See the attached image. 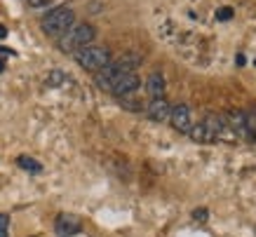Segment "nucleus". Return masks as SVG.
<instances>
[{
  "mask_svg": "<svg viewBox=\"0 0 256 237\" xmlns=\"http://www.w3.org/2000/svg\"><path fill=\"white\" fill-rule=\"evenodd\" d=\"M146 92L150 94V99H162L164 94V78L162 73H150L148 76V82H146Z\"/></svg>",
  "mask_w": 256,
  "mask_h": 237,
  "instance_id": "9",
  "label": "nucleus"
},
{
  "mask_svg": "<svg viewBox=\"0 0 256 237\" xmlns=\"http://www.w3.org/2000/svg\"><path fill=\"white\" fill-rule=\"evenodd\" d=\"M5 36H8V28H5V26H2V24H0V40L5 38Z\"/></svg>",
  "mask_w": 256,
  "mask_h": 237,
  "instance_id": "19",
  "label": "nucleus"
},
{
  "mask_svg": "<svg viewBox=\"0 0 256 237\" xmlns=\"http://www.w3.org/2000/svg\"><path fill=\"white\" fill-rule=\"evenodd\" d=\"M116 64L122 73H134V68L141 64V56L139 54H134V52H124L120 59H116Z\"/></svg>",
  "mask_w": 256,
  "mask_h": 237,
  "instance_id": "10",
  "label": "nucleus"
},
{
  "mask_svg": "<svg viewBox=\"0 0 256 237\" xmlns=\"http://www.w3.org/2000/svg\"><path fill=\"white\" fill-rule=\"evenodd\" d=\"M230 16H233V10H230V8H221L216 12V19H218V22H228Z\"/></svg>",
  "mask_w": 256,
  "mask_h": 237,
  "instance_id": "15",
  "label": "nucleus"
},
{
  "mask_svg": "<svg viewBox=\"0 0 256 237\" xmlns=\"http://www.w3.org/2000/svg\"><path fill=\"white\" fill-rule=\"evenodd\" d=\"M66 82V73L64 70H50V76H47V84H52V87H59V84Z\"/></svg>",
  "mask_w": 256,
  "mask_h": 237,
  "instance_id": "13",
  "label": "nucleus"
},
{
  "mask_svg": "<svg viewBox=\"0 0 256 237\" xmlns=\"http://www.w3.org/2000/svg\"><path fill=\"white\" fill-rule=\"evenodd\" d=\"M0 237H8V232H5V230H0Z\"/></svg>",
  "mask_w": 256,
  "mask_h": 237,
  "instance_id": "21",
  "label": "nucleus"
},
{
  "mask_svg": "<svg viewBox=\"0 0 256 237\" xmlns=\"http://www.w3.org/2000/svg\"><path fill=\"white\" fill-rule=\"evenodd\" d=\"M254 232H256V226H254Z\"/></svg>",
  "mask_w": 256,
  "mask_h": 237,
  "instance_id": "22",
  "label": "nucleus"
},
{
  "mask_svg": "<svg viewBox=\"0 0 256 237\" xmlns=\"http://www.w3.org/2000/svg\"><path fill=\"white\" fill-rule=\"evenodd\" d=\"M76 54V62L82 66L85 70H92V73H99L101 68H106L110 64V52L106 50V47H82V50H78Z\"/></svg>",
  "mask_w": 256,
  "mask_h": 237,
  "instance_id": "3",
  "label": "nucleus"
},
{
  "mask_svg": "<svg viewBox=\"0 0 256 237\" xmlns=\"http://www.w3.org/2000/svg\"><path fill=\"white\" fill-rule=\"evenodd\" d=\"M8 223H10V216L0 212V230H5V228H8Z\"/></svg>",
  "mask_w": 256,
  "mask_h": 237,
  "instance_id": "18",
  "label": "nucleus"
},
{
  "mask_svg": "<svg viewBox=\"0 0 256 237\" xmlns=\"http://www.w3.org/2000/svg\"><path fill=\"white\" fill-rule=\"evenodd\" d=\"M31 8H47L50 5V0H26Z\"/></svg>",
  "mask_w": 256,
  "mask_h": 237,
  "instance_id": "17",
  "label": "nucleus"
},
{
  "mask_svg": "<svg viewBox=\"0 0 256 237\" xmlns=\"http://www.w3.org/2000/svg\"><path fill=\"white\" fill-rule=\"evenodd\" d=\"M170 122H172V127H174L176 132L188 134V130L193 127V124H190V108H188L186 104L174 106L172 108V113H170Z\"/></svg>",
  "mask_w": 256,
  "mask_h": 237,
  "instance_id": "5",
  "label": "nucleus"
},
{
  "mask_svg": "<svg viewBox=\"0 0 256 237\" xmlns=\"http://www.w3.org/2000/svg\"><path fill=\"white\" fill-rule=\"evenodd\" d=\"M16 164L22 169H26V172H31V174H40V172H42V164H40L38 160H33V158H26V155H22V158L16 160Z\"/></svg>",
  "mask_w": 256,
  "mask_h": 237,
  "instance_id": "12",
  "label": "nucleus"
},
{
  "mask_svg": "<svg viewBox=\"0 0 256 237\" xmlns=\"http://www.w3.org/2000/svg\"><path fill=\"white\" fill-rule=\"evenodd\" d=\"M188 134H190V138H193V141H198V144H210V141H214V136L207 132V127H204L202 122L195 124V127H190V130H188Z\"/></svg>",
  "mask_w": 256,
  "mask_h": 237,
  "instance_id": "11",
  "label": "nucleus"
},
{
  "mask_svg": "<svg viewBox=\"0 0 256 237\" xmlns=\"http://www.w3.org/2000/svg\"><path fill=\"white\" fill-rule=\"evenodd\" d=\"M2 70H5V62H2V59H0V73H2Z\"/></svg>",
  "mask_w": 256,
  "mask_h": 237,
  "instance_id": "20",
  "label": "nucleus"
},
{
  "mask_svg": "<svg viewBox=\"0 0 256 237\" xmlns=\"http://www.w3.org/2000/svg\"><path fill=\"white\" fill-rule=\"evenodd\" d=\"M193 218H195V221H202V223H204V221H207V212H204V209H195V212H193Z\"/></svg>",
  "mask_w": 256,
  "mask_h": 237,
  "instance_id": "16",
  "label": "nucleus"
},
{
  "mask_svg": "<svg viewBox=\"0 0 256 237\" xmlns=\"http://www.w3.org/2000/svg\"><path fill=\"white\" fill-rule=\"evenodd\" d=\"M80 228H82V226H80V218L73 214H62L56 218V226H54L59 237H73L76 232H80Z\"/></svg>",
  "mask_w": 256,
  "mask_h": 237,
  "instance_id": "6",
  "label": "nucleus"
},
{
  "mask_svg": "<svg viewBox=\"0 0 256 237\" xmlns=\"http://www.w3.org/2000/svg\"><path fill=\"white\" fill-rule=\"evenodd\" d=\"M76 24V14L70 8H54L50 10L45 16H42V31L50 36V38H62L73 28Z\"/></svg>",
  "mask_w": 256,
  "mask_h": 237,
  "instance_id": "1",
  "label": "nucleus"
},
{
  "mask_svg": "<svg viewBox=\"0 0 256 237\" xmlns=\"http://www.w3.org/2000/svg\"><path fill=\"white\" fill-rule=\"evenodd\" d=\"M139 76L136 73H124V76H120L113 82V87H110V92L116 94V96H130V94H134L136 90H139Z\"/></svg>",
  "mask_w": 256,
  "mask_h": 237,
  "instance_id": "4",
  "label": "nucleus"
},
{
  "mask_svg": "<svg viewBox=\"0 0 256 237\" xmlns=\"http://www.w3.org/2000/svg\"><path fill=\"white\" fill-rule=\"evenodd\" d=\"M244 130H249L252 134H256V110L254 113H244Z\"/></svg>",
  "mask_w": 256,
  "mask_h": 237,
  "instance_id": "14",
  "label": "nucleus"
},
{
  "mask_svg": "<svg viewBox=\"0 0 256 237\" xmlns=\"http://www.w3.org/2000/svg\"><path fill=\"white\" fill-rule=\"evenodd\" d=\"M170 113H172V106L167 104V99H153L148 104V118L153 120V122H164V120H170Z\"/></svg>",
  "mask_w": 256,
  "mask_h": 237,
  "instance_id": "8",
  "label": "nucleus"
},
{
  "mask_svg": "<svg viewBox=\"0 0 256 237\" xmlns=\"http://www.w3.org/2000/svg\"><path fill=\"white\" fill-rule=\"evenodd\" d=\"M120 76H124L122 70L118 68V64L116 62H110L106 68H101L99 73H96V84H99L101 90H108L110 92V87H113V82H116Z\"/></svg>",
  "mask_w": 256,
  "mask_h": 237,
  "instance_id": "7",
  "label": "nucleus"
},
{
  "mask_svg": "<svg viewBox=\"0 0 256 237\" xmlns=\"http://www.w3.org/2000/svg\"><path fill=\"white\" fill-rule=\"evenodd\" d=\"M96 38V28H94L92 24H73V28H70L66 36H62V50H68V52H78L82 47H90Z\"/></svg>",
  "mask_w": 256,
  "mask_h": 237,
  "instance_id": "2",
  "label": "nucleus"
}]
</instances>
